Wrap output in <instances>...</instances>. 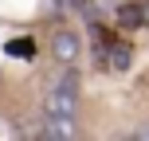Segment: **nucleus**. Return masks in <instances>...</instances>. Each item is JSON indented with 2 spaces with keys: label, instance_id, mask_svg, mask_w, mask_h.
I'll return each mask as SVG.
<instances>
[{
  "label": "nucleus",
  "instance_id": "f03ea898",
  "mask_svg": "<svg viewBox=\"0 0 149 141\" xmlns=\"http://www.w3.org/2000/svg\"><path fill=\"white\" fill-rule=\"evenodd\" d=\"M55 51H59L63 59H71V51H74V39H71V35H59V39H55Z\"/></svg>",
  "mask_w": 149,
  "mask_h": 141
},
{
  "label": "nucleus",
  "instance_id": "f257e3e1",
  "mask_svg": "<svg viewBox=\"0 0 149 141\" xmlns=\"http://www.w3.org/2000/svg\"><path fill=\"white\" fill-rule=\"evenodd\" d=\"M47 110H51V118H55V122H71V118H74V86H71V78H63L59 86L51 90V98H47Z\"/></svg>",
  "mask_w": 149,
  "mask_h": 141
},
{
  "label": "nucleus",
  "instance_id": "7ed1b4c3",
  "mask_svg": "<svg viewBox=\"0 0 149 141\" xmlns=\"http://www.w3.org/2000/svg\"><path fill=\"white\" fill-rule=\"evenodd\" d=\"M141 137H149V126H145V129H141Z\"/></svg>",
  "mask_w": 149,
  "mask_h": 141
}]
</instances>
